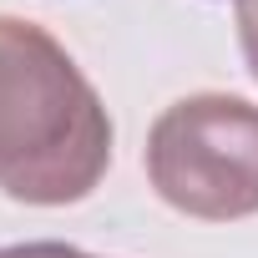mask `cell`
Here are the masks:
<instances>
[{
  "label": "cell",
  "mask_w": 258,
  "mask_h": 258,
  "mask_svg": "<svg viewBox=\"0 0 258 258\" xmlns=\"http://www.w3.org/2000/svg\"><path fill=\"white\" fill-rule=\"evenodd\" d=\"M116 126L76 56L36 21L0 16V192L66 208L101 187Z\"/></svg>",
  "instance_id": "6da1fadb"
},
{
  "label": "cell",
  "mask_w": 258,
  "mask_h": 258,
  "mask_svg": "<svg viewBox=\"0 0 258 258\" xmlns=\"http://www.w3.org/2000/svg\"><path fill=\"white\" fill-rule=\"evenodd\" d=\"M152 192L198 223H238L258 213V101L233 91H192L157 111L147 152Z\"/></svg>",
  "instance_id": "7a4b0ae2"
},
{
  "label": "cell",
  "mask_w": 258,
  "mask_h": 258,
  "mask_svg": "<svg viewBox=\"0 0 258 258\" xmlns=\"http://www.w3.org/2000/svg\"><path fill=\"white\" fill-rule=\"evenodd\" d=\"M233 26H238V51L248 76L258 81V0H233Z\"/></svg>",
  "instance_id": "3957f363"
},
{
  "label": "cell",
  "mask_w": 258,
  "mask_h": 258,
  "mask_svg": "<svg viewBox=\"0 0 258 258\" xmlns=\"http://www.w3.org/2000/svg\"><path fill=\"white\" fill-rule=\"evenodd\" d=\"M0 258H101V253H86V248L56 243V238H36V243H6Z\"/></svg>",
  "instance_id": "277c9868"
}]
</instances>
